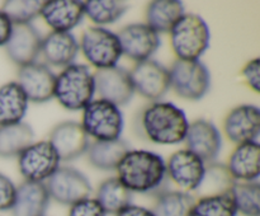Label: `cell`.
I'll return each mask as SVG.
<instances>
[{
	"mask_svg": "<svg viewBox=\"0 0 260 216\" xmlns=\"http://www.w3.org/2000/svg\"><path fill=\"white\" fill-rule=\"evenodd\" d=\"M68 216H107V213L95 198L86 197L71 205Z\"/></svg>",
	"mask_w": 260,
	"mask_h": 216,
	"instance_id": "cell-34",
	"label": "cell"
},
{
	"mask_svg": "<svg viewBox=\"0 0 260 216\" xmlns=\"http://www.w3.org/2000/svg\"><path fill=\"white\" fill-rule=\"evenodd\" d=\"M40 17L52 32H71L84 19L83 2L50 0L43 2Z\"/></svg>",
	"mask_w": 260,
	"mask_h": 216,
	"instance_id": "cell-20",
	"label": "cell"
},
{
	"mask_svg": "<svg viewBox=\"0 0 260 216\" xmlns=\"http://www.w3.org/2000/svg\"><path fill=\"white\" fill-rule=\"evenodd\" d=\"M128 145L122 139L109 141H91L86 154L88 160L95 169L103 172L116 170L122 157L128 151Z\"/></svg>",
	"mask_w": 260,
	"mask_h": 216,
	"instance_id": "cell-25",
	"label": "cell"
},
{
	"mask_svg": "<svg viewBox=\"0 0 260 216\" xmlns=\"http://www.w3.org/2000/svg\"><path fill=\"white\" fill-rule=\"evenodd\" d=\"M241 76L246 85L254 90L255 93H259L260 90V61L259 57H254L253 60L248 61L244 65L241 70Z\"/></svg>",
	"mask_w": 260,
	"mask_h": 216,
	"instance_id": "cell-36",
	"label": "cell"
},
{
	"mask_svg": "<svg viewBox=\"0 0 260 216\" xmlns=\"http://www.w3.org/2000/svg\"><path fill=\"white\" fill-rule=\"evenodd\" d=\"M42 36L32 24H14L5 43L7 55L15 65L24 66L37 61L41 52Z\"/></svg>",
	"mask_w": 260,
	"mask_h": 216,
	"instance_id": "cell-18",
	"label": "cell"
},
{
	"mask_svg": "<svg viewBox=\"0 0 260 216\" xmlns=\"http://www.w3.org/2000/svg\"><path fill=\"white\" fill-rule=\"evenodd\" d=\"M235 180L229 173L225 164L212 162L206 164L205 177H203L201 188H208L210 193L207 195H215V193L229 192L233 187Z\"/></svg>",
	"mask_w": 260,
	"mask_h": 216,
	"instance_id": "cell-33",
	"label": "cell"
},
{
	"mask_svg": "<svg viewBox=\"0 0 260 216\" xmlns=\"http://www.w3.org/2000/svg\"><path fill=\"white\" fill-rule=\"evenodd\" d=\"M96 201L107 215H117L132 203V193L119 182L117 177H109L96 188Z\"/></svg>",
	"mask_w": 260,
	"mask_h": 216,
	"instance_id": "cell-26",
	"label": "cell"
},
{
	"mask_svg": "<svg viewBox=\"0 0 260 216\" xmlns=\"http://www.w3.org/2000/svg\"><path fill=\"white\" fill-rule=\"evenodd\" d=\"M229 192L238 213L243 216H260L259 182H235Z\"/></svg>",
	"mask_w": 260,
	"mask_h": 216,
	"instance_id": "cell-30",
	"label": "cell"
},
{
	"mask_svg": "<svg viewBox=\"0 0 260 216\" xmlns=\"http://www.w3.org/2000/svg\"><path fill=\"white\" fill-rule=\"evenodd\" d=\"M114 216H155L154 212H152L151 208H147L145 206L140 205H128L127 207H124L123 210L119 211L117 215Z\"/></svg>",
	"mask_w": 260,
	"mask_h": 216,
	"instance_id": "cell-38",
	"label": "cell"
},
{
	"mask_svg": "<svg viewBox=\"0 0 260 216\" xmlns=\"http://www.w3.org/2000/svg\"><path fill=\"white\" fill-rule=\"evenodd\" d=\"M48 142L56 150L61 162H71L81 157L90 144L80 122L76 121H63L56 125L51 130Z\"/></svg>",
	"mask_w": 260,
	"mask_h": 216,
	"instance_id": "cell-17",
	"label": "cell"
},
{
	"mask_svg": "<svg viewBox=\"0 0 260 216\" xmlns=\"http://www.w3.org/2000/svg\"><path fill=\"white\" fill-rule=\"evenodd\" d=\"M169 36L170 46L178 60H200L210 47V27L196 13H184L170 29Z\"/></svg>",
	"mask_w": 260,
	"mask_h": 216,
	"instance_id": "cell-4",
	"label": "cell"
},
{
	"mask_svg": "<svg viewBox=\"0 0 260 216\" xmlns=\"http://www.w3.org/2000/svg\"><path fill=\"white\" fill-rule=\"evenodd\" d=\"M94 83L95 94L99 98L117 107L128 103L135 93L129 71L118 65L96 70L94 73Z\"/></svg>",
	"mask_w": 260,
	"mask_h": 216,
	"instance_id": "cell-13",
	"label": "cell"
},
{
	"mask_svg": "<svg viewBox=\"0 0 260 216\" xmlns=\"http://www.w3.org/2000/svg\"><path fill=\"white\" fill-rule=\"evenodd\" d=\"M56 74L45 63L35 61L20 66L17 83L23 89L28 101L33 103H46L53 98Z\"/></svg>",
	"mask_w": 260,
	"mask_h": 216,
	"instance_id": "cell-15",
	"label": "cell"
},
{
	"mask_svg": "<svg viewBox=\"0 0 260 216\" xmlns=\"http://www.w3.org/2000/svg\"><path fill=\"white\" fill-rule=\"evenodd\" d=\"M122 55L135 63L150 60L160 47V36L146 23H131L117 33Z\"/></svg>",
	"mask_w": 260,
	"mask_h": 216,
	"instance_id": "cell-12",
	"label": "cell"
},
{
	"mask_svg": "<svg viewBox=\"0 0 260 216\" xmlns=\"http://www.w3.org/2000/svg\"><path fill=\"white\" fill-rule=\"evenodd\" d=\"M80 125L93 141H109L121 139L124 118L119 107L98 98L83 109Z\"/></svg>",
	"mask_w": 260,
	"mask_h": 216,
	"instance_id": "cell-5",
	"label": "cell"
},
{
	"mask_svg": "<svg viewBox=\"0 0 260 216\" xmlns=\"http://www.w3.org/2000/svg\"><path fill=\"white\" fill-rule=\"evenodd\" d=\"M230 192L205 195L194 201L190 216H238Z\"/></svg>",
	"mask_w": 260,
	"mask_h": 216,
	"instance_id": "cell-31",
	"label": "cell"
},
{
	"mask_svg": "<svg viewBox=\"0 0 260 216\" xmlns=\"http://www.w3.org/2000/svg\"><path fill=\"white\" fill-rule=\"evenodd\" d=\"M27 96L17 81H8L0 86V127L20 124L27 114Z\"/></svg>",
	"mask_w": 260,
	"mask_h": 216,
	"instance_id": "cell-23",
	"label": "cell"
},
{
	"mask_svg": "<svg viewBox=\"0 0 260 216\" xmlns=\"http://www.w3.org/2000/svg\"><path fill=\"white\" fill-rule=\"evenodd\" d=\"M17 192V186L9 177L0 173V212L10 211Z\"/></svg>",
	"mask_w": 260,
	"mask_h": 216,
	"instance_id": "cell-35",
	"label": "cell"
},
{
	"mask_svg": "<svg viewBox=\"0 0 260 216\" xmlns=\"http://www.w3.org/2000/svg\"><path fill=\"white\" fill-rule=\"evenodd\" d=\"M94 96V73L88 65L74 63L56 75L53 98L68 111H83Z\"/></svg>",
	"mask_w": 260,
	"mask_h": 216,
	"instance_id": "cell-3",
	"label": "cell"
},
{
	"mask_svg": "<svg viewBox=\"0 0 260 216\" xmlns=\"http://www.w3.org/2000/svg\"><path fill=\"white\" fill-rule=\"evenodd\" d=\"M129 75L134 90L147 101H160L170 89L169 69L152 58L135 64Z\"/></svg>",
	"mask_w": 260,
	"mask_h": 216,
	"instance_id": "cell-11",
	"label": "cell"
},
{
	"mask_svg": "<svg viewBox=\"0 0 260 216\" xmlns=\"http://www.w3.org/2000/svg\"><path fill=\"white\" fill-rule=\"evenodd\" d=\"M35 139L33 129L25 122L0 127V157H18Z\"/></svg>",
	"mask_w": 260,
	"mask_h": 216,
	"instance_id": "cell-28",
	"label": "cell"
},
{
	"mask_svg": "<svg viewBox=\"0 0 260 216\" xmlns=\"http://www.w3.org/2000/svg\"><path fill=\"white\" fill-rule=\"evenodd\" d=\"M79 48L89 65L96 70L117 66L123 56L117 33L106 27L86 28L79 40Z\"/></svg>",
	"mask_w": 260,
	"mask_h": 216,
	"instance_id": "cell-6",
	"label": "cell"
},
{
	"mask_svg": "<svg viewBox=\"0 0 260 216\" xmlns=\"http://www.w3.org/2000/svg\"><path fill=\"white\" fill-rule=\"evenodd\" d=\"M223 134L234 144L258 141L260 134V111L255 104H240L226 114Z\"/></svg>",
	"mask_w": 260,
	"mask_h": 216,
	"instance_id": "cell-14",
	"label": "cell"
},
{
	"mask_svg": "<svg viewBox=\"0 0 260 216\" xmlns=\"http://www.w3.org/2000/svg\"><path fill=\"white\" fill-rule=\"evenodd\" d=\"M80 48L79 40L71 32H52L42 37L41 52L45 64L53 68H66L75 63Z\"/></svg>",
	"mask_w": 260,
	"mask_h": 216,
	"instance_id": "cell-19",
	"label": "cell"
},
{
	"mask_svg": "<svg viewBox=\"0 0 260 216\" xmlns=\"http://www.w3.org/2000/svg\"><path fill=\"white\" fill-rule=\"evenodd\" d=\"M189 121L183 109L172 102H151L140 116L145 137L157 145H178L184 141Z\"/></svg>",
	"mask_w": 260,
	"mask_h": 216,
	"instance_id": "cell-2",
	"label": "cell"
},
{
	"mask_svg": "<svg viewBox=\"0 0 260 216\" xmlns=\"http://www.w3.org/2000/svg\"><path fill=\"white\" fill-rule=\"evenodd\" d=\"M189 151L194 152L203 162H216L222 147V135L213 122L198 118L189 122L184 139Z\"/></svg>",
	"mask_w": 260,
	"mask_h": 216,
	"instance_id": "cell-16",
	"label": "cell"
},
{
	"mask_svg": "<svg viewBox=\"0 0 260 216\" xmlns=\"http://www.w3.org/2000/svg\"><path fill=\"white\" fill-rule=\"evenodd\" d=\"M194 197L180 190H162L157 192L154 207L155 216H190Z\"/></svg>",
	"mask_w": 260,
	"mask_h": 216,
	"instance_id": "cell-27",
	"label": "cell"
},
{
	"mask_svg": "<svg viewBox=\"0 0 260 216\" xmlns=\"http://www.w3.org/2000/svg\"><path fill=\"white\" fill-rule=\"evenodd\" d=\"M18 168L24 180L45 183L60 168V158L48 140L33 141L18 155Z\"/></svg>",
	"mask_w": 260,
	"mask_h": 216,
	"instance_id": "cell-8",
	"label": "cell"
},
{
	"mask_svg": "<svg viewBox=\"0 0 260 216\" xmlns=\"http://www.w3.org/2000/svg\"><path fill=\"white\" fill-rule=\"evenodd\" d=\"M51 200L70 207L74 203L90 197L91 188L88 177L73 167H60L46 183Z\"/></svg>",
	"mask_w": 260,
	"mask_h": 216,
	"instance_id": "cell-9",
	"label": "cell"
},
{
	"mask_svg": "<svg viewBox=\"0 0 260 216\" xmlns=\"http://www.w3.org/2000/svg\"><path fill=\"white\" fill-rule=\"evenodd\" d=\"M43 2L38 0H8L3 3L0 9L14 24H30L33 19L40 17Z\"/></svg>",
	"mask_w": 260,
	"mask_h": 216,
	"instance_id": "cell-32",
	"label": "cell"
},
{
	"mask_svg": "<svg viewBox=\"0 0 260 216\" xmlns=\"http://www.w3.org/2000/svg\"><path fill=\"white\" fill-rule=\"evenodd\" d=\"M83 5L84 15L96 27H104L118 22L129 8L128 3L121 0H89L83 2Z\"/></svg>",
	"mask_w": 260,
	"mask_h": 216,
	"instance_id": "cell-29",
	"label": "cell"
},
{
	"mask_svg": "<svg viewBox=\"0 0 260 216\" xmlns=\"http://www.w3.org/2000/svg\"><path fill=\"white\" fill-rule=\"evenodd\" d=\"M167 177L178 190L184 192L200 190L206 172V163L194 152L180 149L173 152L165 162Z\"/></svg>",
	"mask_w": 260,
	"mask_h": 216,
	"instance_id": "cell-10",
	"label": "cell"
},
{
	"mask_svg": "<svg viewBox=\"0 0 260 216\" xmlns=\"http://www.w3.org/2000/svg\"><path fill=\"white\" fill-rule=\"evenodd\" d=\"M260 145L258 141L236 145L229 155V173L235 182H258L260 174Z\"/></svg>",
	"mask_w": 260,
	"mask_h": 216,
	"instance_id": "cell-22",
	"label": "cell"
},
{
	"mask_svg": "<svg viewBox=\"0 0 260 216\" xmlns=\"http://www.w3.org/2000/svg\"><path fill=\"white\" fill-rule=\"evenodd\" d=\"M50 201L46 183L24 180L17 187L10 212L12 216H45Z\"/></svg>",
	"mask_w": 260,
	"mask_h": 216,
	"instance_id": "cell-21",
	"label": "cell"
},
{
	"mask_svg": "<svg viewBox=\"0 0 260 216\" xmlns=\"http://www.w3.org/2000/svg\"><path fill=\"white\" fill-rule=\"evenodd\" d=\"M117 178L131 193L159 192L167 179L164 158L150 150H128L116 168Z\"/></svg>",
	"mask_w": 260,
	"mask_h": 216,
	"instance_id": "cell-1",
	"label": "cell"
},
{
	"mask_svg": "<svg viewBox=\"0 0 260 216\" xmlns=\"http://www.w3.org/2000/svg\"><path fill=\"white\" fill-rule=\"evenodd\" d=\"M170 89L187 101H200L208 93L211 74L201 60H175L169 69Z\"/></svg>",
	"mask_w": 260,
	"mask_h": 216,
	"instance_id": "cell-7",
	"label": "cell"
},
{
	"mask_svg": "<svg viewBox=\"0 0 260 216\" xmlns=\"http://www.w3.org/2000/svg\"><path fill=\"white\" fill-rule=\"evenodd\" d=\"M185 13L184 4L179 0H155L146 7V24L157 35L169 33L175 23Z\"/></svg>",
	"mask_w": 260,
	"mask_h": 216,
	"instance_id": "cell-24",
	"label": "cell"
},
{
	"mask_svg": "<svg viewBox=\"0 0 260 216\" xmlns=\"http://www.w3.org/2000/svg\"><path fill=\"white\" fill-rule=\"evenodd\" d=\"M13 29V23L9 18L5 15V13L0 9V47H4L10 37V33Z\"/></svg>",
	"mask_w": 260,
	"mask_h": 216,
	"instance_id": "cell-37",
	"label": "cell"
}]
</instances>
